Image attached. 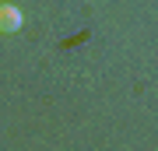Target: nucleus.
<instances>
[{"label":"nucleus","mask_w":158,"mask_h":151,"mask_svg":"<svg viewBox=\"0 0 158 151\" xmlns=\"http://www.w3.org/2000/svg\"><path fill=\"white\" fill-rule=\"evenodd\" d=\"M21 25H25V18L21 11H18L14 4H0V32H21Z\"/></svg>","instance_id":"1"}]
</instances>
